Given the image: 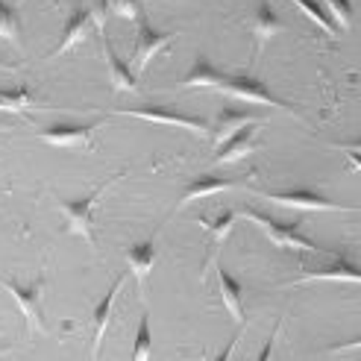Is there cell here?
Returning <instances> with one entry per match:
<instances>
[{"mask_svg":"<svg viewBox=\"0 0 361 361\" xmlns=\"http://www.w3.org/2000/svg\"><path fill=\"white\" fill-rule=\"evenodd\" d=\"M126 264H130V270L135 274L138 285L147 282L150 270H153V264H156V247H153V241H141V244H135L133 250H126Z\"/></svg>","mask_w":361,"mask_h":361,"instance_id":"cell-13","label":"cell"},{"mask_svg":"<svg viewBox=\"0 0 361 361\" xmlns=\"http://www.w3.org/2000/svg\"><path fill=\"white\" fill-rule=\"evenodd\" d=\"M0 97H4L9 112H24L32 106V94L27 92V88H18V92H0Z\"/></svg>","mask_w":361,"mask_h":361,"instance_id":"cell-25","label":"cell"},{"mask_svg":"<svg viewBox=\"0 0 361 361\" xmlns=\"http://www.w3.org/2000/svg\"><path fill=\"white\" fill-rule=\"evenodd\" d=\"M270 200L279 206H291V209H302V212H344V206H338L332 200H326L317 191H285V194H270Z\"/></svg>","mask_w":361,"mask_h":361,"instance_id":"cell-7","label":"cell"},{"mask_svg":"<svg viewBox=\"0 0 361 361\" xmlns=\"http://www.w3.org/2000/svg\"><path fill=\"white\" fill-rule=\"evenodd\" d=\"M282 30V21L276 18V12L270 9V4L267 0H262V6H259V12H256V35L262 42H267L270 35H276Z\"/></svg>","mask_w":361,"mask_h":361,"instance_id":"cell-20","label":"cell"},{"mask_svg":"<svg viewBox=\"0 0 361 361\" xmlns=\"http://www.w3.org/2000/svg\"><path fill=\"white\" fill-rule=\"evenodd\" d=\"M218 279H221V294H224V302H226V309H229V314L235 317L238 323L244 320V305H241V285L232 279L226 270L221 267L218 270Z\"/></svg>","mask_w":361,"mask_h":361,"instance_id":"cell-18","label":"cell"},{"mask_svg":"<svg viewBox=\"0 0 361 361\" xmlns=\"http://www.w3.org/2000/svg\"><path fill=\"white\" fill-rule=\"evenodd\" d=\"M103 53H106V65H109V80H112V88L115 92H135L138 82L133 77V71L123 65V59L115 53V47L109 44V39L103 35Z\"/></svg>","mask_w":361,"mask_h":361,"instance_id":"cell-11","label":"cell"},{"mask_svg":"<svg viewBox=\"0 0 361 361\" xmlns=\"http://www.w3.org/2000/svg\"><path fill=\"white\" fill-rule=\"evenodd\" d=\"M329 12V21L341 30H350L353 27V0H323Z\"/></svg>","mask_w":361,"mask_h":361,"instance_id":"cell-22","label":"cell"},{"mask_svg":"<svg viewBox=\"0 0 361 361\" xmlns=\"http://www.w3.org/2000/svg\"><path fill=\"white\" fill-rule=\"evenodd\" d=\"M112 12L126 18V21H135V18H141V0H112Z\"/></svg>","mask_w":361,"mask_h":361,"instance_id":"cell-26","label":"cell"},{"mask_svg":"<svg viewBox=\"0 0 361 361\" xmlns=\"http://www.w3.org/2000/svg\"><path fill=\"white\" fill-rule=\"evenodd\" d=\"M224 77L226 74H221L218 68H214L206 56H197V62H194V68L188 71V77H185V88H221L224 85Z\"/></svg>","mask_w":361,"mask_h":361,"instance_id":"cell-14","label":"cell"},{"mask_svg":"<svg viewBox=\"0 0 361 361\" xmlns=\"http://www.w3.org/2000/svg\"><path fill=\"white\" fill-rule=\"evenodd\" d=\"M291 4L294 6H300V12L305 15V18H309V21H314L323 32H326V35H338V27L329 21V15L326 12H323V6L317 4V0H291Z\"/></svg>","mask_w":361,"mask_h":361,"instance_id":"cell-19","label":"cell"},{"mask_svg":"<svg viewBox=\"0 0 361 361\" xmlns=\"http://www.w3.org/2000/svg\"><path fill=\"white\" fill-rule=\"evenodd\" d=\"M314 279H332V282H358L361 274L358 267L350 264V262H338L332 267H323V270H312V274H305L300 282H314Z\"/></svg>","mask_w":361,"mask_h":361,"instance_id":"cell-17","label":"cell"},{"mask_svg":"<svg viewBox=\"0 0 361 361\" xmlns=\"http://www.w3.org/2000/svg\"><path fill=\"white\" fill-rule=\"evenodd\" d=\"M94 126H82V123H56L42 130V141L56 144V147H74V144H85L92 138Z\"/></svg>","mask_w":361,"mask_h":361,"instance_id":"cell-10","label":"cell"},{"mask_svg":"<svg viewBox=\"0 0 361 361\" xmlns=\"http://www.w3.org/2000/svg\"><path fill=\"white\" fill-rule=\"evenodd\" d=\"M121 115H133V118H144V121H153V123H173V126H183V130H191L197 135H203L209 130V123L200 118H191V115H179V112H165V109H126Z\"/></svg>","mask_w":361,"mask_h":361,"instance_id":"cell-8","label":"cell"},{"mask_svg":"<svg viewBox=\"0 0 361 361\" xmlns=\"http://www.w3.org/2000/svg\"><path fill=\"white\" fill-rule=\"evenodd\" d=\"M0 282H4V288L18 300L21 312H24L27 320H30V326H42V302H39V297H42V282H32V285H18V282H12V279H0Z\"/></svg>","mask_w":361,"mask_h":361,"instance_id":"cell-5","label":"cell"},{"mask_svg":"<svg viewBox=\"0 0 361 361\" xmlns=\"http://www.w3.org/2000/svg\"><path fill=\"white\" fill-rule=\"evenodd\" d=\"M247 123H259L252 115H247V112H235V109H224L221 115H218V121H214V144H221L226 141V138H232L238 130H244Z\"/></svg>","mask_w":361,"mask_h":361,"instance_id":"cell-15","label":"cell"},{"mask_svg":"<svg viewBox=\"0 0 361 361\" xmlns=\"http://www.w3.org/2000/svg\"><path fill=\"white\" fill-rule=\"evenodd\" d=\"M203 226L212 232L214 244H224L226 235L232 232V226H235V212H221L218 218H203Z\"/></svg>","mask_w":361,"mask_h":361,"instance_id":"cell-21","label":"cell"},{"mask_svg":"<svg viewBox=\"0 0 361 361\" xmlns=\"http://www.w3.org/2000/svg\"><path fill=\"white\" fill-rule=\"evenodd\" d=\"M221 92L238 97V100H247V103H262V106H276V109H288V106H285L279 97H274L259 80H252V77H229V74H226Z\"/></svg>","mask_w":361,"mask_h":361,"instance_id":"cell-3","label":"cell"},{"mask_svg":"<svg viewBox=\"0 0 361 361\" xmlns=\"http://www.w3.org/2000/svg\"><path fill=\"white\" fill-rule=\"evenodd\" d=\"M121 285H123V279H115V285L106 291V297L100 300V305L94 309V355L100 353V344H103L106 326H109V317H112V309H115V300H118Z\"/></svg>","mask_w":361,"mask_h":361,"instance_id":"cell-16","label":"cell"},{"mask_svg":"<svg viewBox=\"0 0 361 361\" xmlns=\"http://www.w3.org/2000/svg\"><path fill=\"white\" fill-rule=\"evenodd\" d=\"M0 130H4V126H0Z\"/></svg>","mask_w":361,"mask_h":361,"instance_id":"cell-31","label":"cell"},{"mask_svg":"<svg viewBox=\"0 0 361 361\" xmlns=\"http://www.w3.org/2000/svg\"><path fill=\"white\" fill-rule=\"evenodd\" d=\"M150 350H153V341H150V317L144 314V317L138 320V335H135L133 358H135V361H144V358H150Z\"/></svg>","mask_w":361,"mask_h":361,"instance_id":"cell-24","label":"cell"},{"mask_svg":"<svg viewBox=\"0 0 361 361\" xmlns=\"http://www.w3.org/2000/svg\"><path fill=\"white\" fill-rule=\"evenodd\" d=\"M115 179H118V176H115ZM115 179H112V183H115ZM112 183L100 185L94 194L82 197V200L62 203V214H65V221H68V229H71V232H77V235H82L85 241H94V232H92V212H94V203L106 194V188H109Z\"/></svg>","mask_w":361,"mask_h":361,"instance_id":"cell-2","label":"cell"},{"mask_svg":"<svg viewBox=\"0 0 361 361\" xmlns=\"http://www.w3.org/2000/svg\"><path fill=\"white\" fill-rule=\"evenodd\" d=\"M0 112H9V109H6V103H4V97H0Z\"/></svg>","mask_w":361,"mask_h":361,"instance_id":"cell-29","label":"cell"},{"mask_svg":"<svg viewBox=\"0 0 361 361\" xmlns=\"http://www.w3.org/2000/svg\"><path fill=\"white\" fill-rule=\"evenodd\" d=\"M252 147H256V123H247L244 130H238L235 135L221 144V153L214 156V161H218V165H229V161L244 159Z\"/></svg>","mask_w":361,"mask_h":361,"instance_id":"cell-9","label":"cell"},{"mask_svg":"<svg viewBox=\"0 0 361 361\" xmlns=\"http://www.w3.org/2000/svg\"><path fill=\"white\" fill-rule=\"evenodd\" d=\"M109 9H112V4L109 0H92L88 4V12H92V21H94V27L103 32V27H106V18H109Z\"/></svg>","mask_w":361,"mask_h":361,"instance_id":"cell-27","label":"cell"},{"mask_svg":"<svg viewBox=\"0 0 361 361\" xmlns=\"http://www.w3.org/2000/svg\"><path fill=\"white\" fill-rule=\"evenodd\" d=\"M18 30H21V24H18V12L6 4V0H0V39L18 42Z\"/></svg>","mask_w":361,"mask_h":361,"instance_id":"cell-23","label":"cell"},{"mask_svg":"<svg viewBox=\"0 0 361 361\" xmlns=\"http://www.w3.org/2000/svg\"><path fill=\"white\" fill-rule=\"evenodd\" d=\"M229 188H235V183L232 179H218V176H203V179H197V183H191L183 197H179V209L194 203V200H203V197H212V194H221V191H229Z\"/></svg>","mask_w":361,"mask_h":361,"instance_id":"cell-12","label":"cell"},{"mask_svg":"<svg viewBox=\"0 0 361 361\" xmlns=\"http://www.w3.org/2000/svg\"><path fill=\"white\" fill-rule=\"evenodd\" d=\"M171 42H173V32H161V30H153L150 24H141L138 47H135V65H138V71L147 68L150 59H156Z\"/></svg>","mask_w":361,"mask_h":361,"instance_id":"cell-6","label":"cell"},{"mask_svg":"<svg viewBox=\"0 0 361 361\" xmlns=\"http://www.w3.org/2000/svg\"><path fill=\"white\" fill-rule=\"evenodd\" d=\"M241 214H244L247 221L259 224V226L264 229V235H267L270 241H274L276 247H294V250H317V244L305 238L302 232L297 229V224H279V221L267 218V214H262V212H256V209H244Z\"/></svg>","mask_w":361,"mask_h":361,"instance_id":"cell-1","label":"cell"},{"mask_svg":"<svg viewBox=\"0 0 361 361\" xmlns=\"http://www.w3.org/2000/svg\"><path fill=\"white\" fill-rule=\"evenodd\" d=\"M92 27H94V21H92V12H88V6H77L74 12L68 15V21L62 27V39H59L56 47H53L50 56H62L65 50L77 47L85 39V35H88V30H92Z\"/></svg>","mask_w":361,"mask_h":361,"instance_id":"cell-4","label":"cell"},{"mask_svg":"<svg viewBox=\"0 0 361 361\" xmlns=\"http://www.w3.org/2000/svg\"><path fill=\"white\" fill-rule=\"evenodd\" d=\"M347 156L353 161V171H361V156H358V144H350L347 147Z\"/></svg>","mask_w":361,"mask_h":361,"instance_id":"cell-28","label":"cell"},{"mask_svg":"<svg viewBox=\"0 0 361 361\" xmlns=\"http://www.w3.org/2000/svg\"><path fill=\"white\" fill-rule=\"evenodd\" d=\"M0 68H6V65H4V62H0Z\"/></svg>","mask_w":361,"mask_h":361,"instance_id":"cell-30","label":"cell"}]
</instances>
